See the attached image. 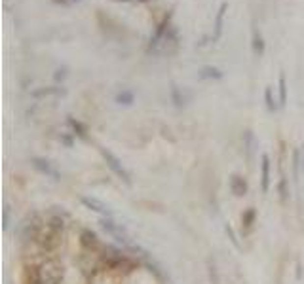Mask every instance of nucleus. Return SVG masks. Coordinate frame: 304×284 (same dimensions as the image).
<instances>
[{
    "instance_id": "obj_1",
    "label": "nucleus",
    "mask_w": 304,
    "mask_h": 284,
    "mask_svg": "<svg viewBox=\"0 0 304 284\" xmlns=\"http://www.w3.org/2000/svg\"><path fill=\"white\" fill-rule=\"evenodd\" d=\"M65 279V267L57 258H46L36 269V284H61Z\"/></svg>"
},
{
    "instance_id": "obj_2",
    "label": "nucleus",
    "mask_w": 304,
    "mask_h": 284,
    "mask_svg": "<svg viewBox=\"0 0 304 284\" xmlns=\"http://www.w3.org/2000/svg\"><path fill=\"white\" fill-rule=\"evenodd\" d=\"M101 227L114 239L116 242H120V244H126V246H131V241H130V235H128V231H126V227L122 226V224H116L114 220L109 216V218H103L101 220Z\"/></svg>"
},
{
    "instance_id": "obj_3",
    "label": "nucleus",
    "mask_w": 304,
    "mask_h": 284,
    "mask_svg": "<svg viewBox=\"0 0 304 284\" xmlns=\"http://www.w3.org/2000/svg\"><path fill=\"white\" fill-rule=\"evenodd\" d=\"M101 156H103V159L107 161V165H109V169L112 170L114 172L116 176L120 178V180H124L126 184L130 186L131 184V174L126 170V167L120 163V159L112 154V152H109V150H105V148H101Z\"/></svg>"
},
{
    "instance_id": "obj_4",
    "label": "nucleus",
    "mask_w": 304,
    "mask_h": 284,
    "mask_svg": "<svg viewBox=\"0 0 304 284\" xmlns=\"http://www.w3.org/2000/svg\"><path fill=\"white\" fill-rule=\"evenodd\" d=\"M30 161H32V167L36 170H40L42 174H46L48 178H52V180H61V172H59L57 167H55L52 161H48V159H44V157H32Z\"/></svg>"
},
{
    "instance_id": "obj_5",
    "label": "nucleus",
    "mask_w": 304,
    "mask_h": 284,
    "mask_svg": "<svg viewBox=\"0 0 304 284\" xmlns=\"http://www.w3.org/2000/svg\"><path fill=\"white\" fill-rule=\"evenodd\" d=\"M80 201L86 205L89 211H93V213L101 214L103 218H109V216H112V213H111V209H109V205H105V203H101L99 199L95 197H87V195H82L80 197Z\"/></svg>"
},
{
    "instance_id": "obj_6",
    "label": "nucleus",
    "mask_w": 304,
    "mask_h": 284,
    "mask_svg": "<svg viewBox=\"0 0 304 284\" xmlns=\"http://www.w3.org/2000/svg\"><path fill=\"white\" fill-rule=\"evenodd\" d=\"M169 21H171V14L166 15L164 19H162V23L158 25L156 28V32H154V36L150 38V44H148V49H156V46L160 44V40L164 38V34H166V30L169 28Z\"/></svg>"
},
{
    "instance_id": "obj_7",
    "label": "nucleus",
    "mask_w": 304,
    "mask_h": 284,
    "mask_svg": "<svg viewBox=\"0 0 304 284\" xmlns=\"http://www.w3.org/2000/svg\"><path fill=\"white\" fill-rule=\"evenodd\" d=\"M261 188L262 193H266L270 188V157L268 156H262L261 159Z\"/></svg>"
},
{
    "instance_id": "obj_8",
    "label": "nucleus",
    "mask_w": 304,
    "mask_h": 284,
    "mask_svg": "<svg viewBox=\"0 0 304 284\" xmlns=\"http://www.w3.org/2000/svg\"><path fill=\"white\" fill-rule=\"evenodd\" d=\"M226 10H228V4H226V2H222V4L219 6L217 17H215V32H213V42H217L219 38H221V34H222V23H224Z\"/></svg>"
},
{
    "instance_id": "obj_9",
    "label": "nucleus",
    "mask_w": 304,
    "mask_h": 284,
    "mask_svg": "<svg viewBox=\"0 0 304 284\" xmlns=\"http://www.w3.org/2000/svg\"><path fill=\"white\" fill-rule=\"evenodd\" d=\"M230 189L236 197H244L247 193V182L240 174H234L230 178Z\"/></svg>"
},
{
    "instance_id": "obj_10",
    "label": "nucleus",
    "mask_w": 304,
    "mask_h": 284,
    "mask_svg": "<svg viewBox=\"0 0 304 284\" xmlns=\"http://www.w3.org/2000/svg\"><path fill=\"white\" fill-rule=\"evenodd\" d=\"M80 242L86 246L87 250H91V248H99L101 246V242L97 239V235L93 233V231H89V229H84L82 233H80Z\"/></svg>"
},
{
    "instance_id": "obj_11",
    "label": "nucleus",
    "mask_w": 304,
    "mask_h": 284,
    "mask_svg": "<svg viewBox=\"0 0 304 284\" xmlns=\"http://www.w3.org/2000/svg\"><path fill=\"white\" fill-rule=\"evenodd\" d=\"M34 99H40V97H48V95H65V89H61V87H40V89H36V91H32L30 93Z\"/></svg>"
},
{
    "instance_id": "obj_12",
    "label": "nucleus",
    "mask_w": 304,
    "mask_h": 284,
    "mask_svg": "<svg viewBox=\"0 0 304 284\" xmlns=\"http://www.w3.org/2000/svg\"><path fill=\"white\" fill-rule=\"evenodd\" d=\"M198 78L200 80H221L222 78V72L219 71V69H215V67H203L198 72Z\"/></svg>"
},
{
    "instance_id": "obj_13",
    "label": "nucleus",
    "mask_w": 304,
    "mask_h": 284,
    "mask_svg": "<svg viewBox=\"0 0 304 284\" xmlns=\"http://www.w3.org/2000/svg\"><path fill=\"white\" fill-rule=\"evenodd\" d=\"M264 40H262L261 32H257V30H253V51H255V55L261 57L264 53Z\"/></svg>"
},
{
    "instance_id": "obj_14",
    "label": "nucleus",
    "mask_w": 304,
    "mask_h": 284,
    "mask_svg": "<svg viewBox=\"0 0 304 284\" xmlns=\"http://www.w3.org/2000/svg\"><path fill=\"white\" fill-rule=\"evenodd\" d=\"M287 104V82H285V76L279 74V106H285Z\"/></svg>"
},
{
    "instance_id": "obj_15",
    "label": "nucleus",
    "mask_w": 304,
    "mask_h": 284,
    "mask_svg": "<svg viewBox=\"0 0 304 284\" xmlns=\"http://www.w3.org/2000/svg\"><path fill=\"white\" fill-rule=\"evenodd\" d=\"M67 123H69V125L74 129V135H78L80 139H87V137H86V127H84L80 121H76L74 118H69V119H67Z\"/></svg>"
},
{
    "instance_id": "obj_16",
    "label": "nucleus",
    "mask_w": 304,
    "mask_h": 284,
    "mask_svg": "<svg viewBox=\"0 0 304 284\" xmlns=\"http://www.w3.org/2000/svg\"><path fill=\"white\" fill-rule=\"evenodd\" d=\"M255 218H257V213H255V209H247L244 216H242V226L244 227H251L255 224Z\"/></svg>"
},
{
    "instance_id": "obj_17",
    "label": "nucleus",
    "mask_w": 304,
    "mask_h": 284,
    "mask_svg": "<svg viewBox=\"0 0 304 284\" xmlns=\"http://www.w3.org/2000/svg\"><path fill=\"white\" fill-rule=\"evenodd\" d=\"M264 100H266V108H268L270 112H276V110H277V104H276V99H274V95H272V89H270V87H266V91H264Z\"/></svg>"
},
{
    "instance_id": "obj_18",
    "label": "nucleus",
    "mask_w": 304,
    "mask_h": 284,
    "mask_svg": "<svg viewBox=\"0 0 304 284\" xmlns=\"http://www.w3.org/2000/svg\"><path fill=\"white\" fill-rule=\"evenodd\" d=\"M116 102H118V104H126V106H128V104L133 102V93H131V91H120V93L116 95Z\"/></svg>"
},
{
    "instance_id": "obj_19",
    "label": "nucleus",
    "mask_w": 304,
    "mask_h": 284,
    "mask_svg": "<svg viewBox=\"0 0 304 284\" xmlns=\"http://www.w3.org/2000/svg\"><path fill=\"white\" fill-rule=\"evenodd\" d=\"M171 97H173V102L177 106H183V104H185V97L181 95L179 87H175V85H173V89H171Z\"/></svg>"
},
{
    "instance_id": "obj_20",
    "label": "nucleus",
    "mask_w": 304,
    "mask_h": 284,
    "mask_svg": "<svg viewBox=\"0 0 304 284\" xmlns=\"http://www.w3.org/2000/svg\"><path fill=\"white\" fill-rule=\"evenodd\" d=\"M209 281H211V284H221V281H219L217 267H215V263H213V261H209Z\"/></svg>"
},
{
    "instance_id": "obj_21",
    "label": "nucleus",
    "mask_w": 304,
    "mask_h": 284,
    "mask_svg": "<svg viewBox=\"0 0 304 284\" xmlns=\"http://www.w3.org/2000/svg\"><path fill=\"white\" fill-rule=\"evenodd\" d=\"M253 133L251 131H246V146H247V157H251V150H253Z\"/></svg>"
},
{
    "instance_id": "obj_22",
    "label": "nucleus",
    "mask_w": 304,
    "mask_h": 284,
    "mask_svg": "<svg viewBox=\"0 0 304 284\" xmlns=\"http://www.w3.org/2000/svg\"><path fill=\"white\" fill-rule=\"evenodd\" d=\"M279 193H281V201L287 199V193H289V191H287V180H285V178L279 182Z\"/></svg>"
},
{
    "instance_id": "obj_23",
    "label": "nucleus",
    "mask_w": 304,
    "mask_h": 284,
    "mask_svg": "<svg viewBox=\"0 0 304 284\" xmlns=\"http://www.w3.org/2000/svg\"><path fill=\"white\" fill-rule=\"evenodd\" d=\"M65 78H67V67H63V69H59L55 72V82H63Z\"/></svg>"
},
{
    "instance_id": "obj_24",
    "label": "nucleus",
    "mask_w": 304,
    "mask_h": 284,
    "mask_svg": "<svg viewBox=\"0 0 304 284\" xmlns=\"http://www.w3.org/2000/svg\"><path fill=\"white\" fill-rule=\"evenodd\" d=\"M59 141L63 142L67 148H71V146H73V139H71L69 135H59Z\"/></svg>"
},
{
    "instance_id": "obj_25",
    "label": "nucleus",
    "mask_w": 304,
    "mask_h": 284,
    "mask_svg": "<svg viewBox=\"0 0 304 284\" xmlns=\"http://www.w3.org/2000/svg\"><path fill=\"white\" fill-rule=\"evenodd\" d=\"M224 229H226V233L230 235V241L234 242L236 246H240V244H238V239H236V235H234V231H232V227H230V226H226V227H224Z\"/></svg>"
},
{
    "instance_id": "obj_26",
    "label": "nucleus",
    "mask_w": 304,
    "mask_h": 284,
    "mask_svg": "<svg viewBox=\"0 0 304 284\" xmlns=\"http://www.w3.org/2000/svg\"><path fill=\"white\" fill-rule=\"evenodd\" d=\"M301 167L304 169V146H303V150H301Z\"/></svg>"
},
{
    "instance_id": "obj_27",
    "label": "nucleus",
    "mask_w": 304,
    "mask_h": 284,
    "mask_svg": "<svg viewBox=\"0 0 304 284\" xmlns=\"http://www.w3.org/2000/svg\"><path fill=\"white\" fill-rule=\"evenodd\" d=\"M116 2H133V0H116ZM139 2H146V0H139Z\"/></svg>"
}]
</instances>
